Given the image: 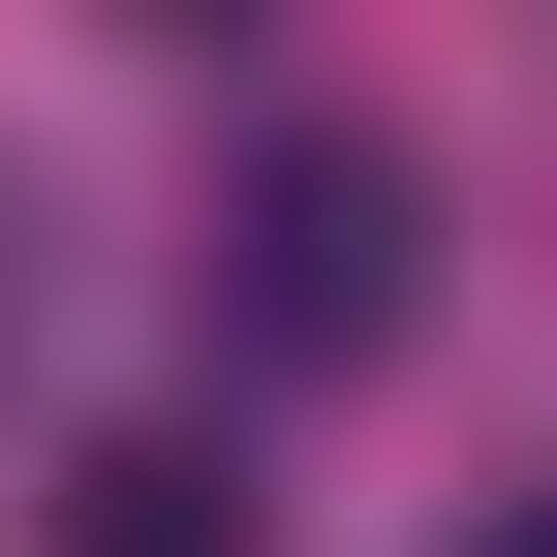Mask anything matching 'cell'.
Listing matches in <instances>:
<instances>
[{
	"mask_svg": "<svg viewBox=\"0 0 557 557\" xmlns=\"http://www.w3.org/2000/svg\"><path fill=\"white\" fill-rule=\"evenodd\" d=\"M403 278H434L403 124H248V156H218V341H248V372H372Z\"/></svg>",
	"mask_w": 557,
	"mask_h": 557,
	"instance_id": "6da1fadb",
	"label": "cell"
},
{
	"mask_svg": "<svg viewBox=\"0 0 557 557\" xmlns=\"http://www.w3.org/2000/svg\"><path fill=\"white\" fill-rule=\"evenodd\" d=\"M62 557H278V527H248L218 434H94V465H62Z\"/></svg>",
	"mask_w": 557,
	"mask_h": 557,
	"instance_id": "7a4b0ae2",
	"label": "cell"
},
{
	"mask_svg": "<svg viewBox=\"0 0 557 557\" xmlns=\"http://www.w3.org/2000/svg\"><path fill=\"white\" fill-rule=\"evenodd\" d=\"M465 557H557V496H496V527H465Z\"/></svg>",
	"mask_w": 557,
	"mask_h": 557,
	"instance_id": "3957f363",
	"label": "cell"
}]
</instances>
